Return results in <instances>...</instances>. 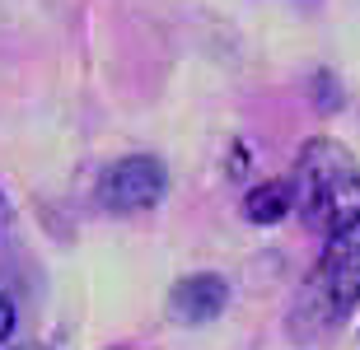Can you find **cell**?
I'll return each mask as SVG.
<instances>
[{
  "mask_svg": "<svg viewBox=\"0 0 360 350\" xmlns=\"http://www.w3.org/2000/svg\"><path fill=\"white\" fill-rule=\"evenodd\" d=\"M112 350H136V346H112Z\"/></svg>",
  "mask_w": 360,
  "mask_h": 350,
  "instance_id": "obj_7",
  "label": "cell"
},
{
  "mask_svg": "<svg viewBox=\"0 0 360 350\" xmlns=\"http://www.w3.org/2000/svg\"><path fill=\"white\" fill-rule=\"evenodd\" d=\"M169 187V177H164V163L150 159V154H131V159L112 163L98 182V201L108 210H146L155 206Z\"/></svg>",
  "mask_w": 360,
  "mask_h": 350,
  "instance_id": "obj_3",
  "label": "cell"
},
{
  "mask_svg": "<svg viewBox=\"0 0 360 350\" xmlns=\"http://www.w3.org/2000/svg\"><path fill=\"white\" fill-rule=\"evenodd\" d=\"M14 332V304L5 295H0V346H5V337Z\"/></svg>",
  "mask_w": 360,
  "mask_h": 350,
  "instance_id": "obj_6",
  "label": "cell"
},
{
  "mask_svg": "<svg viewBox=\"0 0 360 350\" xmlns=\"http://www.w3.org/2000/svg\"><path fill=\"white\" fill-rule=\"evenodd\" d=\"M295 206L309 229L337 238L360 224V163L328 135L309 140L295 159Z\"/></svg>",
  "mask_w": 360,
  "mask_h": 350,
  "instance_id": "obj_1",
  "label": "cell"
},
{
  "mask_svg": "<svg viewBox=\"0 0 360 350\" xmlns=\"http://www.w3.org/2000/svg\"><path fill=\"white\" fill-rule=\"evenodd\" d=\"M314 295H319L323 313L333 323L360 299V224L347 234H337V238H328L323 262L314 271Z\"/></svg>",
  "mask_w": 360,
  "mask_h": 350,
  "instance_id": "obj_2",
  "label": "cell"
},
{
  "mask_svg": "<svg viewBox=\"0 0 360 350\" xmlns=\"http://www.w3.org/2000/svg\"><path fill=\"white\" fill-rule=\"evenodd\" d=\"M290 206H295L290 182H262V187L248 191V201H243V215L253 220V224H276V220L290 215Z\"/></svg>",
  "mask_w": 360,
  "mask_h": 350,
  "instance_id": "obj_5",
  "label": "cell"
},
{
  "mask_svg": "<svg viewBox=\"0 0 360 350\" xmlns=\"http://www.w3.org/2000/svg\"><path fill=\"white\" fill-rule=\"evenodd\" d=\"M225 299H229V290L220 276H187L169 295V313L178 323H206V318H215L225 309Z\"/></svg>",
  "mask_w": 360,
  "mask_h": 350,
  "instance_id": "obj_4",
  "label": "cell"
}]
</instances>
